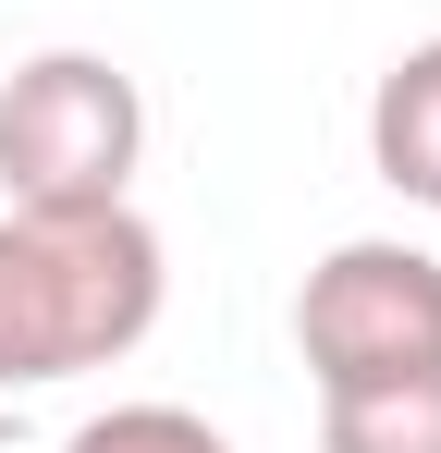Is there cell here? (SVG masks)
I'll return each mask as SVG.
<instances>
[{
  "label": "cell",
  "instance_id": "cell-1",
  "mask_svg": "<svg viewBox=\"0 0 441 453\" xmlns=\"http://www.w3.org/2000/svg\"><path fill=\"white\" fill-rule=\"evenodd\" d=\"M172 306V245L123 209H0V392L123 368Z\"/></svg>",
  "mask_w": 441,
  "mask_h": 453
},
{
  "label": "cell",
  "instance_id": "cell-2",
  "mask_svg": "<svg viewBox=\"0 0 441 453\" xmlns=\"http://www.w3.org/2000/svg\"><path fill=\"white\" fill-rule=\"evenodd\" d=\"M147 159V98L98 50H37L0 74V209H123Z\"/></svg>",
  "mask_w": 441,
  "mask_h": 453
},
{
  "label": "cell",
  "instance_id": "cell-3",
  "mask_svg": "<svg viewBox=\"0 0 441 453\" xmlns=\"http://www.w3.org/2000/svg\"><path fill=\"white\" fill-rule=\"evenodd\" d=\"M294 356L319 392H368V380L441 368V257L405 233H356L306 270L294 295Z\"/></svg>",
  "mask_w": 441,
  "mask_h": 453
},
{
  "label": "cell",
  "instance_id": "cell-4",
  "mask_svg": "<svg viewBox=\"0 0 441 453\" xmlns=\"http://www.w3.org/2000/svg\"><path fill=\"white\" fill-rule=\"evenodd\" d=\"M368 159H380L392 196L441 209V37H417L392 74L368 86Z\"/></svg>",
  "mask_w": 441,
  "mask_h": 453
},
{
  "label": "cell",
  "instance_id": "cell-5",
  "mask_svg": "<svg viewBox=\"0 0 441 453\" xmlns=\"http://www.w3.org/2000/svg\"><path fill=\"white\" fill-rule=\"evenodd\" d=\"M319 453H441V368L319 392Z\"/></svg>",
  "mask_w": 441,
  "mask_h": 453
},
{
  "label": "cell",
  "instance_id": "cell-6",
  "mask_svg": "<svg viewBox=\"0 0 441 453\" xmlns=\"http://www.w3.org/2000/svg\"><path fill=\"white\" fill-rule=\"evenodd\" d=\"M62 453H233V441H220L197 404H98Z\"/></svg>",
  "mask_w": 441,
  "mask_h": 453
}]
</instances>
